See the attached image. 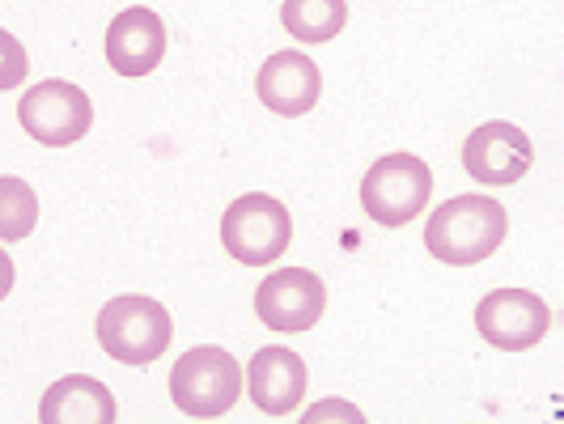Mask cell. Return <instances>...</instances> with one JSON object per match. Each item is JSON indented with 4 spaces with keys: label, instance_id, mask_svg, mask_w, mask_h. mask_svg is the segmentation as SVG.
Here are the masks:
<instances>
[{
    "label": "cell",
    "instance_id": "9c48e42d",
    "mask_svg": "<svg viewBox=\"0 0 564 424\" xmlns=\"http://www.w3.org/2000/svg\"><path fill=\"white\" fill-rule=\"evenodd\" d=\"M535 162V144L531 137L518 128V123H506V119H488L480 123L467 141H463V170L484 183V187H509L518 183Z\"/></svg>",
    "mask_w": 564,
    "mask_h": 424
},
{
    "label": "cell",
    "instance_id": "2e32d148",
    "mask_svg": "<svg viewBox=\"0 0 564 424\" xmlns=\"http://www.w3.org/2000/svg\"><path fill=\"white\" fill-rule=\"evenodd\" d=\"M30 73V56L22 39H13L9 30H0V89H18Z\"/></svg>",
    "mask_w": 564,
    "mask_h": 424
},
{
    "label": "cell",
    "instance_id": "6da1fadb",
    "mask_svg": "<svg viewBox=\"0 0 564 424\" xmlns=\"http://www.w3.org/2000/svg\"><path fill=\"white\" fill-rule=\"evenodd\" d=\"M506 233L509 217L501 208V199L454 196L442 208H433V217L424 226V247L437 263L471 268V263H484L488 254H497Z\"/></svg>",
    "mask_w": 564,
    "mask_h": 424
},
{
    "label": "cell",
    "instance_id": "9a60e30c",
    "mask_svg": "<svg viewBox=\"0 0 564 424\" xmlns=\"http://www.w3.org/2000/svg\"><path fill=\"white\" fill-rule=\"evenodd\" d=\"M39 226V196L26 178L0 174V242H22Z\"/></svg>",
    "mask_w": 564,
    "mask_h": 424
},
{
    "label": "cell",
    "instance_id": "3957f363",
    "mask_svg": "<svg viewBox=\"0 0 564 424\" xmlns=\"http://www.w3.org/2000/svg\"><path fill=\"white\" fill-rule=\"evenodd\" d=\"M174 339V323L162 302L123 293L98 311V344L119 366H153Z\"/></svg>",
    "mask_w": 564,
    "mask_h": 424
},
{
    "label": "cell",
    "instance_id": "5bb4252c",
    "mask_svg": "<svg viewBox=\"0 0 564 424\" xmlns=\"http://www.w3.org/2000/svg\"><path fill=\"white\" fill-rule=\"evenodd\" d=\"M281 26L297 43H327L348 26V0H284Z\"/></svg>",
    "mask_w": 564,
    "mask_h": 424
},
{
    "label": "cell",
    "instance_id": "7c38bea8",
    "mask_svg": "<svg viewBox=\"0 0 564 424\" xmlns=\"http://www.w3.org/2000/svg\"><path fill=\"white\" fill-rule=\"evenodd\" d=\"M166 56V22L144 9L132 4L123 9L107 30V59L119 77H149Z\"/></svg>",
    "mask_w": 564,
    "mask_h": 424
},
{
    "label": "cell",
    "instance_id": "ac0fdd59",
    "mask_svg": "<svg viewBox=\"0 0 564 424\" xmlns=\"http://www.w3.org/2000/svg\"><path fill=\"white\" fill-rule=\"evenodd\" d=\"M9 289H13V259L0 251V302L9 297Z\"/></svg>",
    "mask_w": 564,
    "mask_h": 424
},
{
    "label": "cell",
    "instance_id": "277c9868",
    "mask_svg": "<svg viewBox=\"0 0 564 424\" xmlns=\"http://www.w3.org/2000/svg\"><path fill=\"white\" fill-rule=\"evenodd\" d=\"M429 196H433V174H429V162H421L416 153H387L361 178V208L382 229L416 221Z\"/></svg>",
    "mask_w": 564,
    "mask_h": 424
},
{
    "label": "cell",
    "instance_id": "8992f818",
    "mask_svg": "<svg viewBox=\"0 0 564 424\" xmlns=\"http://www.w3.org/2000/svg\"><path fill=\"white\" fill-rule=\"evenodd\" d=\"M18 123L26 128L30 141L47 144V149H64V144H77L94 128V107H89V94L82 85L39 81L34 89L22 94Z\"/></svg>",
    "mask_w": 564,
    "mask_h": 424
},
{
    "label": "cell",
    "instance_id": "4fadbf2b",
    "mask_svg": "<svg viewBox=\"0 0 564 424\" xmlns=\"http://www.w3.org/2000/svg\"><path fill=\"white\" fill-rule=\"evenodd\" d=\"M119 407L115 395L85 373H68L56 387H47V395L39 403V421L43 424H115Z\"/></svg>",
    "mask_w": 564,
    "mask_h": 424
},
{
    "label": "cell",
    "instance_id": "5b68a950",
    "mask_svg": "<svg viewBox=\"0 0 564 424\" xmlns=\"http://www.w3.org/2000/svg\"><path fill=\"white\" fill-rule=\"evenodd\" d=\"M221 242L247 268L276 263L293 242V217L276 196H263V192L238 196L221 217Z\"/></svg>",
    "mask_w": 564,
    "mask_h": 424
},
{
    "label": "cell",
    "instance_id": "30bf717a",
    "mask_svg": "<svg viewBox=\"0 0 564 424\" xmlns=\"http://www.w3.org/2000/svg\"><path fill=\"white\" fill-rule=\"evenodd\" d=\"M306 361L284 348V344H268L259 348L247 366V387H251V403L268 416H289L302 399H306Z\"/></svg>",
    "mask_w": 564,
    "mask_h": 424
},
{
    "label": "cell",
    "instance_id": "8fae6325",
    "mask_svg": "<svg viewBox=\"0 0 564 424\" xmlns=\"http://www.w3.org/2000/svg\"><path fill=\"white\" fill-rule=\"evenodd\" d=\"M254 94L268 111L293 119V115L314 111V102L323 94V73L302 52H276V56L263 59V68L254 77Z\"/></svg>",
    "mask_w": 564,
    "mask_h": 424
},
{
    "label": "cell",
    "instance_id": "ba28073f",
    "mask_svg": "<svg viewBox=\"0 0 564 424\" xmlns=\"http://www.w3.org/2000/svg\"><path fill=\"white\" fill-rule=\"evenodd\" d=\"M476 327L480 336L501 348V352H527L552 327L547 302L535 297L531 289H492L476 306Z\"/></svg>",
    "mask_w": 564,
    "mask_h": 424
},
{
    "label": "cell",
    "instance_id": "7a4b0ae2",
    "mask_svg": "<svg viewBox=\"0 0 564 424\" xmlns=\"http://www.w3.org/2000/svg\"><path fill=\"white\" fill-rule=\"evenodd\" d=\"M170 399L183 416L217 421L242 399V366L217 344L187 348L170 369Z\"/></svg>",
    "mask_w": 564,
    "mask_h": 424
},
{
    "label": "cell",
    "instance_id": "e0dca14e",
    "mask_svg": "<svg viewBox=\"0 0 564 424\" xmlns=\"http://www.w3.org/2000/svg\"><path fill=\"white\" fill-rule=\"evenodd\" d=\"M327 416H348V421H366L357 407H348V403H318L306 412V421H327Z\"/></svg>",
    "mask_w": 564,
    "mask_h": 424
},
{
    "label": "cell",
    "instance_id": "52a82bcc",
    "mask_svg": "<svg viewBox=\"0 0 564 424\" xmlns=\"http://www.w3.org/2000/svg\"><path fill=\"white\" fill-rule=\"evenodd\" d=\"M327 311V284L311 268H276L254 293V314L268 331L302 336Z\"/></svg>",
    "mask_w": 564,
    "mask_h": 424
}]
</instances>
